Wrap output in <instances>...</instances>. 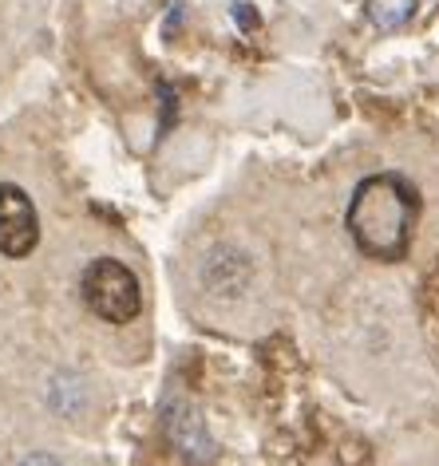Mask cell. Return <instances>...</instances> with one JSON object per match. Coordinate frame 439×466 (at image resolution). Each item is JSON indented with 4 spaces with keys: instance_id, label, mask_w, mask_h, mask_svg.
<instances>
[{
    "instance_id": "6da1fadb",
    "label": "cell",
    "mask_w": 439,
    "mask_h": 466,
    "mask_svg": "<svg viewBox=\"0 0 439 466\" xmlns=\"http://www.w3.org/2000/svg\"><path fill=\"white\" fill-rule=\"evenodd\" d=\"M420 190L403 174H368L352 190L349 214V238L356 249L373 261H403L412 249V233L420 221Z\"/></svg>"
},
{
    "instance_id": "7a4b0ae2",
    "label": "cell",
    "mask_w": 439,
    "mask_h": 466,
    "mask_svg": "<svg viewBox=\"0 0 439 466\" xmlns=\"http://www.w3.org/2000/svg\"><path fill=\"white\" fill-rule=\"evenodd\" d=\"M84 305L107 324H127L143 312V289L138 277L115 258H96L79 277Z\"/></svg>"
},
{
    "instance_id": "3957f363",
    "label": "cell",
    "mask_w": 439,
    "mask_h": 466,
    "mask_svg": "<svg viewBox=\"0 0 439 466\" xmlns=\"http://www.w3.org/2000/svg\"><path fill=\"white\" fill-rule=\"evenodd\" d=\"M40 241V218L25 186L0 182V253L5 258H28Z\"/></svg>"
},
{
    "instance_id": "277c9868",
    "label": "cell",
    "mask_w": 439,
    "mask_h": 466,
    "mask_svg": "<svg viewBox=\"0 0 439 466\" xmlns=\"http://www.w3.org/2000/svg\"><path fill=\"white\" fill-rule=\"evenodd\" d=\"M415 13V0H368V20L380 32H396L412 20Z\"/></svg>"
},
{
    "instance_id": "5b68a950",
    "label": "cell",
    "mask_w": 439,
    "mask_h": 466,
    "mask_svg": "<svg viewBox=\"0 0 439 466\" xmlns=\"http://www.w3.org/2000/svg\"><path fill=\"white\" fill-rule=\"evenodd\" d=\"M20 466H60V462H56L52 454H32V459H25Z\"/></svg>"
}]
</instances>
